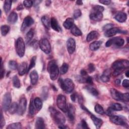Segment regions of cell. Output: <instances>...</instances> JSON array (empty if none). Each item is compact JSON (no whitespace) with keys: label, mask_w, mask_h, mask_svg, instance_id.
<instances>
[{"label":"cell","mask_w":129,"mask_h":129,"mask_svg":"<svg viewBox=\"0 0 129 129\" xmlns=\"http://www.w3.org/2000/svg\"><path fill=\"white\" fill-rule=\"evenodd\" d=\"M129 62L127 60H118L115 61L111 66L112 68L114 70L113 76L114 77L120 75L121 72L126 68H128Z\"/></svg>","instance_id":"1"},{"label":"cell","mask_w":129,"mask_h":129,"mask_svg":"<svg viewBox=\"0 0 129 129\" xmlns=\"http://www.w3.org/2000/svg\"><path fill=\"white\" fill-rule=\"evenodd\" d=\"M49 111L52 119L56 124L60 125L65 123L66 118L60 112L52 107L49 108Z\"/></svg>","instance_id":"2"},{"label":"cell","mask_w":129,"mask_h":129,"mask_svg":"<svg viewBox=\"0 0 129 129\" xmlns=\"http://www.w3.org/2000/svg\"><path fill=\"white\" fill-rule=\"evenodd\" d=\"M47 71L49 74L50 78L51 80L54 81L57 79L59 71L57 63L54 60H51L48 62Z\"/></svg>","instance_id":"3"},{"label":"cell","mask_w":129,"mask_h":129,"mask_svg":"<svg viewBox=\"0 0 129 129\" xmlns=\"http://www.w3.org/2000/svg\"><path fill=\"white\" fill-rule=\"evenodd\" d=\"M58 84L61 88L67 93L72 92L75 88L74 82L69 78H67L64 80H63L61 78H59L58 80Z\"/></svg>","instance_id":"4"},{"label":"cell","mask_w":129,"mask_h":129,"mask_svg":"<svg viewBox=\"0 0 129 129\" xmlns=\"http://www.w3.org/2000/svg\"><path fill=\"white\" fill-rule=\"evenodd\" d=\"M16 51L20 57H22L25 52V45L23 39L22 37H19L15 42Z\"/></svg>","instance_id":"5"},{"label":"cell","mask_w":129,"mask_h":129,"mask_svg":"<svg viewBox=\"0 0 129 129\" xmlns=\"http://www.w3.org/2000/svg\"><path fill=\"white\" fill-rule=\"evenodd\" d=\"M110 120L116 125L128 127L127 120L126 118L123 116L112 115L110 116Z\"/></svg>","instance_id":"6"},{"label":"cell","mask_w":129,"mask_h":129,"mask_svg":"<svg viewBox=\"0 0 129 129\" xmlns=\"http://www.w3.org/2000/svg\"><path fill=\"white\" fill-rule=\"evenodd\" d=\"M56 104L59 109H60L63 112H66L67 109V100L64 95L59 94L57 96L56 99Z\"/></svg>","instance_id":"7"},{"label":"cell","mask_w":129,"mask_h":129,"mask_svg":"<svg viewBox=\"0 0 129 129\" xmlns=\"http://www.w3.org/2000/svg\"><path fill=\"white\" fill-rule=\"evenodd\" d=\"M39 47L41 50L46 54H49L51 51V45L49 41L46 38H42L40 40Z\"/></svg>","instance_id":"8"},{"label":"cell","mask_w":129,"mask_h":129,"mask_svg":"<svg viewBox=\"0 0 129 129\" xmlns=\"http://www.w3.org/2000/svg\"><path fill=\"white\" fill-rule=\"evenodd\" d=\"M12 97L10 93H6L3 97L2 102V107L5 111L8 110L11 104Z\"/></svg>","instance_id":"9"},{"label":"cell","mask_w":129,"mask_h":129,"mask_svg":"<svg viewBox=\"0 0 129 129\" xmlns=\"http://www.w3.org/2000/svg\"><path fill=\"white\" fill-rule=\"evenodd\" d=\"M124 43V40L121 37H113L108 40L105 43L106 47H109L112 44L117 46H122Z\"/></svg>","instance_id":"10"},{"label":"cell","mask_w":129,"mask_h":129,"mask_svg":"<svg viewBox=\"0 0 129 129\" xmlns=\"http://www.w3.org/2000/svg\"><path fill=\"white\" fill-rule=\"evenodd\" d=\"M69 120L71 122H74L75 118V108L71 104H69L67 106L66 112Z\"/></svg>","instance_id":"11"},{"label":"cell","mask_w":129,"mask_h":129,"mask_svg":"<svg viewBox=\"0 0 129 129\" xmlns=\"http://www.w3.org/2000/svg\"><path fill=\"white\" fill-rule=\"evenodd\" d=\"M117 33H123L126 34L127 32H125V31H122L121 30L119 29L116 27H112L110 29H108V30L105 31L104 35L106 37H112L115 35Z\"/></svg>","instance_id":"12"},{"label":"cell","mask_w":129,"mask_h":129,"mask_svg":"<svg viewBox=\"0 0 129 129\" xmlns=\"http://www.w3.org/2000/svg\"><path fill=\"white\" fill-rule=\"evenodd\" d=\"M27 107V100L25 97H22L20 100L18 105V109L17 113L19 115H23L26 111Z\"/></svg>","instance_id":"13"},{"label":"cell","mask_w":129,"mask_h":129,"mask_svg":"<svg viewBox=\"0 0 129 129\" xmlns=\"http://www.w3.org/2000/svg\"><path fill=\"white\" fill-rule=\"evenodd\" d=\"M34 20L31 17L28 16L25 17L22 24V26L21 27V31H24L27 27H29L30 26H31L34 23Z\"/></svg>","instance_id":"14"},{"label":"cell","mask_w":129,"mask_h":129,"mask_svg":"<svg viewBox=\"0 0 129 129\" xmlns=\"http://www.w3.org/2000/svg\"><path fill=\"white\" fill-rule=\"evenodd\" d=\"M67 47L68 52L72 54L74 52L76 49V42L74 39L70 38L67 41Z\"/></svg>","instance_id":"15"},{"label":"cell","mask_w":129,"mask_h":129,"mask_svg":"<svg viewBox=\"0 0 129 129\" xmlns=\"http://www.w3.org/2000/svg\"><path fill=\"white\" fill-rule=\"evenodd\" d=\"M103 18V14L101 12L93 11L90 14V18L94 21H100Z\"/></svg>","instance_id":"16"},{"label":"cell","mask_w":129,"mask_h":129,"mask_svg":"<svg viewBox=\"0 0 129 129\" xmlns=\"http://www.w3.org/2000/svg\"><path fill=\"white\" fill-rule=\"evenodd\" d=\"M111 95L114 100L117 101H122V93H120L117 90L112 88L110 89Z\"/></svg>","instance_id":"17"},{"label":"cell","mask_w":129,"mask_h":129,"mask_svg":"<svg viewBox=\"0 0 129 129\" xmlns=\"http://www.w3.org/2000/svg\"><path fill=\"white\" fill-rule=\"evenodd\" d=\"M114 18L118 22L120 23H123L126 21L127 19V15L125 13L120 12L116 14L114 17Z\"/></svg>","instance_id":"18"},{"label":"cell","mask_w":129,"mask_h":129,"mask_svg":"<svg viewBox=\"0 0 129 129\" xmlns=\"http://www.w3.org/2000/svg\"><path fill=\"white\" fill-rule=\"evenodd\" d=\"M27 63L26 62H22L18 67V70L19 75L23 76L26 72H27Z\"/></svg>","instance_id":"19"},{"label":"cell","mask_w":129,"mask_h":129,"mask_svg":"<svg viewBox=\"0 0 129 129\" xmlns=\"http://www.w3.org/2000/svg\"><path fill=\"white\" fill-rule=\"evenodd\" d=\"M30 78L31 84L32 85H36L38 80V75L37 72L35 70L32 71L30 74Z\"/></svg>","instance_id":"20"},{"label":"cell","mask_w":129,"mask_h":129,"mask_svg":"<svg viewBox=\"0 0 129 129\" xmlns=\"http://www.w3.org/2000/svg\"><path fill=\"white\" fill-rule=\"evenodd\" d=\"M50 26L54 30L57 32H60L61 31V28L59 26L57 20L54 17H52L51 18Z\"/></svg>","instance_id":"21"},{"label":"cell","mask_w":129,"mask_h":129,"mask_svg":"<svg viewBox=\"0 0 129 129\" xmlns=\"http://www.w3.org/2000/svg\"><path fill=\"white\" fill-rule=\"evenodd\" d=\"M90 116H91V118L92 120L93 121L96 127L97 128H99L101 126V125L103 123L102 120L100 118H99L96 117L94 115H93L92 114H91Z\"/></svg>","instance_id":"22"},{"label":"cell","mask_w":129,"mask_h":129,"mask_svg":"<svg viewBox=\"0 0 129 129\" xmlns=\"http://www.w3.org/2000/svg\"><path fill=\"white\" fill-rule=\"evenodd\" d=\"M99 36L98 32L96 31H92L90 32L87 36L86 40L88 42H90L93 40L97 39Z\"/></svg>","instance_id":"23"},{"label":"cell","mask_w":129,"mask_h":129,"mask_svg":"<svg viewBox=\"0 0 129 129\" xmlns=\"http://www.w3.org/2000/svg\"><path fill=\"white\" fill-rule=\"evenodd\" d=\"M18 19L17 14L15 12H11L8 16V22L10 24H14L15 23Z\"/></svg>","instance_id":"24"},{"label":"cell","mask_w":129,"mask_h":129,"mask_svg":"<svg viewBox=\"0 0 129 129\" xmlns=\"http://www.w3.org/2000/svg\"><path fill=\"white\" fill-rule=\"evenodd\" d=\"M35 128L37 129L45 128L44 120L42 117H37L35 121Z\"/></svg>","instance_id":"25"},{"label":"cell","mask_w":129,"mask_h":129,"mask_svg":"<svg viewBox=\"0 0 129 129\" xmlns=\"http://www.w3.org/2000/svg\"><path fill=\"white\" fill-rule=\"evenodd\" d=\"M74 25V20L73 18H67L63 23V27L67 29H71Z\"/></svg>","instance_id":"26"},{"label":"cell","mask_w":129,"mask_h":129,"mask_svg":"<svg viewBox=\"0 0 129 129\" xmlns=\"http://www.w3.org/2000/svg\"><path fill=\"white\" fill-rule=\"evenodd\" d=\"M102 42L100 41H95L92 42L90 45V49L92 51H95L99 48Z\"/></svg>","instance_id":"27"},{"label":"cell","mask_w":129,"mask_h":129,"mask_svg":"<svg viewBox=\"0 0 129 129\" xmlns=\"http://www.w3.org/2000/svg\"><path fill=\"white\" fill-rule=\"evenodd\" d=\"M71 32L73 35L76 36H81L82 35V31L79 29V28H78V27H77L74 24L72 26V27L71 28Z\"/></svg>","instance_id":"28"},{"label":"cell","mask_w":129,"mask_h":129,"mask_svg":"<svg viewBox=\"0 0 129 129\" xmlns=\"http://www.w3.org/2000/svg\"><path fill=\"white\" fill-rule=\"evenodd\" d=\"M41 20L44 26L46 29H49L50 25V21L49 19V18L46 16H43L41 17Z\"/></svg>","instance_id":"29"},{"label":"cell","mask_w":129,"mask_h":129,"mask_svg":"<svg viewBox=\"0 0 129 129\" xmlns=\"http://www.w3.org/2000/svg\"><path fill=\"white\" fill-rule=\"evenodd\" d=\"M85 89L87 90V91L90 93L91 94L94 96H97L99 94L98 91L93 87L90 86V85H88L85 87Z\"/></svg>","instance_id":"30"},{"label":"cell","mask_w":129,"mask_h":129,"mask_svg":"<svg viewBox=\"0 0 129 129\" xmlns=\"http://www.w3.org/2000/svg\"><path fill=\"white\" fill-rule=\"evenodd\" d=\"M18 109V105L16 102H13L10 106L8 111L10 113L13 114L15 113L16 112H17Z\"/></svg>","instance_id":"31"},{"label":"cell","mask_w":129,"mask_h":129,"mask_svg":"<svg viewBox=\"0 0 129 129\" xmlns=\"http://www.w3.org/2000/svg\"><path fill=\"white\" fill-rule=\"evenodd\" d=\"M34 104L35 107L37 110H40L42 107V102L41 99L39 97H36L34 100Z\"/></svg>","instance_id":"32"},{"label":"cell","mask_w":129,"mask_h":129,"mask_svg":"<svg viewBox=\"0 0 129 129\" xmlns=\"http://www.w3.org/2000/svg\"><path fill=\"white\" fill-rule=\"evenodd\" d=\"M12 1L10 0H6L4 2V9L6 13H8L11 10V6H12Z\"/></svg>","instance_id":"33"},{"label":"cell","mask_w":129,"mask_h":129,"mask_svg":"<svg viewBox=\"0 0 129 129\" xmlns=\"http://www.w3.org/2000/svg\"><path fill=\"white\" fill-rule=\"evenodd\" d=\"M101 80L103 82H107L110 80V72L106 70L103 74V75L100 77Z\"/></svg>","instance_id":"34"},{"label":"cell","mask_w":129,"mask_h":129,"mask_svg":"<svg viewBox=\"0 0 129 129\" xmlns=\"http://www.w3.org/2000/svg\"><path fill=\"white\" fill-rule=\"evenodd\" d=\"M34 34V31L33 29H30L26 34V42L28 43L31 41L32 39Z\"/></svg>","instance_id":"35"},{"label":"cell","mask_w":129,"mask_h":129,"mask_svg":"<svg viewBox=\"0 0 129 129\" xmlns=\"http://www.w3.org/2000/svg\"><path fill=\"white\" fill-rule=\"evenodd\" d=\"M13 86L17 88H19L21 87V83L19 79L17 76H14L12 79Z\"/></svg>","instance_id":"36"},{"label":"cell","mask_w":129,"mask_h":129,"mask_svg":"<svg viewBox=\"0 0 129 129\" xmlns=\"http://www.w3.org/2000/svg\"><path fill=\"white\" fill-rule=\"evenodd\" d=\"M21 128L22 125L20 122H15L10 124L7 127V129H20Z\"/></svg>","instance_id":"37"},{"label":"cell","mask_w":129,"mask_h":129,"mask_svg":"<svg viewBox=\"0 0 129 129\" xmlns=\"http://www.w3.org/2000/svg\"><path fill=\"white\" fill-rule=\"evenodd\" d=\"M10 30V27L8 25H3L1 27V34L3 36H6L8 32H9Z\"/></svg>","instance_id":"38"},{"label":"cell","mask_w":129,"mask_h":129,"mask_svg":"<svg viewBox=\"0 0 129 129\" xmlns=\"http://www.w3.org/2000/svg\"><path fill=\"white\" fill-rule=\"evenodd\" d=\"M113 110L115 111H120L122 109V107L120 104L118 103H114L111 104L110 107Z\"/></svg>","instance_id":"39"},{"label":"cell","mask_w":129,"mask_h":129,"mask_svg":"<svg viewBox=\"0 0 129 129\" xmlns=\"http://www.w3.org/2000/svg\"><path fill=\"white\" fill-rule=\"evenodd\" d=\"M94 109L95 112L98 114H103L104 113V110L103 109V108L99 104H96Z\"/></svg>","instance_id":"40"},{"label":"cell","mask_w":129,"mask_h":129,"mask_svg":"<svg viewBox=\"0 0 129 129\" xmlns=\"http://www.w3.org/2000/svg\"><path fill=\"white\" fill-rule=\"evenodd\" d=\"M69 69V66L66 63H63L60 68V73L61 75L66 74Z\"/></svg>","instance_id":"41"},{"label":"cell","mask_w":129,"mask_h":129,"mask_svg":"<svg viewBox=\"0 0 129 129\" xmlns=\"http://www.w3.org/2000/svg\"><path fill=\"white\" fill-rule=\"evenodd\" d=\"M36 58H37V57L35 56H34L31 58L29 66V67L28 68V69H27V72H28L31 69H32L35 66Z\"/></svg>","instance_id":"42"},{"label":"cell","mask_w":129,"mask_h":129,"mask_svg":"<svg viewBox=\"0 0 129 129\" xmlns=\"http://www.w3.org/2000/svg\"><path fill=\"white\" fill-rule=\"evenodd\" d=\"M8 65H9V68L12 70H16L18 67L17 62L16 61L13 60H11L9 61Z\"/></svg>","instance_id":"43"},{"label":"cell","mask_w":129,"mask_h":129,"mask_svg":"<svg viewBox=\"0 0 129 129\" xmlns=\"http://www.w3.org/2000/svg\"><path fill=\"white\" fill-rule=\"evenodd\" d=\"M35 105L34 104V101L31 99L30 104H29V113L31 115H33L35 112Z\"/></svg>","instance_id":"44"},{"label":"cell","mask_w":129,"mask_h":129,"mask_svg":"<svg viewBox=\"0 0 129 129\" xmlns=\"http://www.w3.org/2000/svg\"><path fill=\"white\" fill-rule=\"evenodd\" d=\"M93 11L102 13L104 11V7L101 6L96 5V6H94L93 7Z\"/></svg>","instance_id":"45"},{"label":"cell","mask_w":129,"mask_h":129,"mask_svg":"<svg viewBox=\"0 0 129 129\" xmlns=\"http://www.w3.org/2000/svg\"><path fill=\"white\" fill-rule=\"evenodd\" d=\"M82 15V13L80 10L79 9H77L74 12V14H73V17L75 19H78V18H79Z\"/></svg>","instance_id":"46"},{"label":"cell","mask_w":129,"mask_h":129,"mask_svg":"<svg viewBox=\"0 0 129 129\" xmlns=\"http://www.w3.org/2000/svg\"><path fill=\"white\" fill-rule=\"evenodd\" d=\"M33 4V1H23V5L26 8H30Z\"/></svg>","instance_id":"47"},{"label":"cell","mask_w":129,"mask_h":129,"mask_svg":"<svg viewBox=\"0 0 129 129\" xmlns=\"http://www.w3.org/2000/svg\"><path fill=\"white\" fill-rule=\"evenodd\" d=\"M95 70V66L94 65V64L93 63H90L88 64V71L89 72V73H91L93 72H94Z\"/></svg>","instance_id":"48"},{"label":"cell","mask_w":129,"mask_h":129,"mask_svg":"<svg viewBox=\"0 0 129 129\" xmlns=\"http://www.w3.org/2000/svg\"><path fill=\"white\" fill-rule=\"evenodd\" d=\"M0 126H1V128H2L5 125V119L4 118V116L3 115V113L2 112H1V122H0Z\"/></svg>","instance_id":"49"},{"label":"cell","mask_w":129,"mask_h":129,"mask_svg":"<svg viewBox=\"0 0 129 129\" xmlns=\"http://www.w3.org/2000/svg\"><path fill=\"white\" fill-rule=\"evenodd\" d=\"M85 82L89 84H91L93 83V79H92V78L90 76H87L85 79Z\"/></svg>","instance_id":"50"},{"label":"cell","mask_w":129,"mask_h":129,"mask_svg":"<svg viewBox=\"0 0 129 129\" xmlns=\"http://www.w3.org/2000/svg\"><path fill=\"white\" fill-rule=\"evenodd\" d=\"M122 101L128 102L129 101V95L128 93H126L122 94Z\"/></svg>","instance_id":"51"},{"label":"cell","mask_w":129,"mask_h":129,"mask_svg":"<svg viewBox=\"0 0 129 129\" xmlns=\"http://www.w3.org/2000/svg\"><path fill=\"white\" fill-rule=\"evenodd\" d=\"M122 85L123 87L126 88H128L129 87V82L128 80L127 79H125L122 81Z\"/></svg>","instance_id":"52"},{"label":"cell","mask_w":129,"mask_h":129,"mask_svg":"<svg viewBox=\"0 0 129 129\" xmlns=\"http://www.w3.org/2000/svg\"><path fill=\"white\" fill-rule=\"evenodd\" d=\"M81 125L82 127L83 128H89V127L88 126V124H87L86 121H85V120H84V119L82 120L81 122Z\"/></svg>","instance_id":"53"},{"label":"cell","mask_w":129,"mask_h":129,"mask_svg":"<svg viewBox=\"0 0 129 129\" xmlns=\"http://www.w3.org/2000/svg\"><path fill=\"white\" fill-rule=\"evenodd\" d=\"M113 25L112 24H106V25H105L103 27V30L105 31L108 30V29H110L111 28L113 27Z\"/></svg>","instance_id":"54"},{"label":"cell","mask_w":129,"mask_h":129,"mask_svg":"<svg viewBox=\"0 0 129 129\" xmlns=\"http://www.w3.org/2000/svg\"><path fill=\"white\" fill-rule=\"evenodd\" d=\"M5 75V70L3 69V60L1 58V79H3Z\"/></svg>","instance_id":"55"},{"label":"cell","mask_w":129,"mask_h":129,"mask_svg":"<svg viewBox=\"0 0 129 129\" xmlns=\"http://www.w3.org/2000/svg\"><path fill=\"white\" fill-rule=\"evenodd\" d=\"M99 2L100 3L105 5H108L111 3L110 1H108V0H101V1H99Z\"/></svg>","instance_id":"56"},{"label":"cell","mask_w":129,"mask_h":129,"mask_svg":"<svg viewBox=\"0 0 129 129\" xmlns=\"http://www.w3.org/2000/svg\"><path fill=\"white\" fill-rule=\"evenodd\" d=\"M113 111H114V110H113L110 107H109V108L107 109V110L106 111V114H107V115L110 116H111V115H113V113H113Z\"/></svg>","instance_id":"57"},{"label":"cell","mask_w":129,"mask_h":129,"mask_svg":"<svg viewBox=\"0 0 129 129\" xmlns=\"http://www.w3.org/2000/svg\"><path fill=\"white\" fill-rule=\"evenodd\" d=\"M77 94H76L75 93H73V94L71 95V100H72L73 102H75V101H76V99H77Z\"/></svg>","instance_id":"58"},{"label":"cell","mask_w":129,"mask_h":129,"mask_svg":"<svg viewBox=\"0 0 129 129\" xmlns=\"http://www.w3.org/2000/svg\"><path fill=\"white\" fill-rule=\"evenodd\" d=\"M23 9V7L22 5H21V4H19V5H18V6L17 7V10H18V11L21 10H22Z\"/></svg>","instance_id":"59"},{"label":"cell","mask_w":129,"mask_h":129,"mask_svg":"<svg viewBox=\"0 0 129 129\" xmlns=\"http://www.w3.org/2000/svg\"><path fill=\"white\" fill-rule=\"evenodd\" d=\"M120 84V80L119 79H116L115 81V84L117 85V86H119Z\"/></svg>","instance_id":"60"},{"label":"cell","mask_w":129,"mask_h":129,"mask_svg":"<svg viewBox=\"0 0 129 129\" xmlns=\"http://www.w3.org/2000/svg\"><path fill=\"white\" fill-rule=\"evenodd\" d=\"M76 3V4L78 5H83V2L82 1H77Z\"/></svg>","instance_id":"61"},{"label":"cell","mask_w":129,"mask_h":129,"mask_svg":"<svg viewBox=\"0 0 129 129\" xmlns=\"http://www.w3.org/2000/svg\"><path fill=\"white\" fill-rule=\"evenodd\" d=\"M125 76L126 77H129V71H127L126 72H125Z\"/></svg>","instance_id":"62"}]
</instances>
